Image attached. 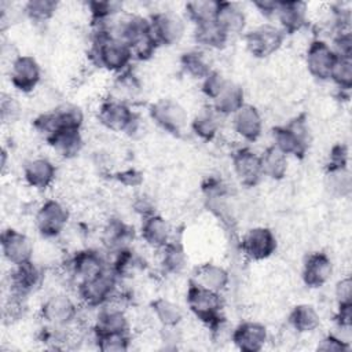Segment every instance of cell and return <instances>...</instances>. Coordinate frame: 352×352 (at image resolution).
<instances>
[{"instance_id": "4316f807", "label": "cell", "mask_w": 352, "mask_h": 352, "mask_svg": "<svg viewBox=\"0 0 352 352\" xmlns=\"http://www.w3.org/2000/svg\"><path fill=\"white\" fill-rule=\"evenodd\" d=\"M133 239V227L120 219H110L102 234L103 245L113 253L129 248V242Z\"/></svg>"}, {"instance_id": "52a82bcc", "label": "cell", "mask_w": 352, "mask_h": 352, "mask_svg": "<svg viewBox=\"0 0 352 352\" xmlns=\"http://www.w3.org/2000/svg\"><path fill=\"white\" fill-rule=\"evenodd\" d=\"M69 219L70 213L62 202L47 199L38 206L34 214V226L41 236L55 238L65 231Z\"/></svg>"}, {"instance_id": "ba28073f", "label": "cell", "mask_w": 352, "mask_h": 352, "mask_svg": "<svg viewBox=\"0 0 352 352\" xmlns=\"http://www.w3.org/2000/svg\"><path fill=\"white\" fill-rule=\"evenodd\" d=\"M148 26L158 47L175 45L186 33V23L183 18L172 11H160L153 14L148 18Z\"/></svg>"}, {"instance_id": "6da1fadb", "label": "cell", "mask_w": 352, "mask_h": 352, "mask_svg": "<svg viewBox=\"0 0 352 352\" xmlns=\"http://www.w3.org/2000/svg\"><path fill=\"white\" fill-rule=\"evenodd\" d=\"M89 56L98 67L118 74L128 70L133 59L125 43L100 32H94Z\"/></svg>"}, {"instance_id": "7a4b0ae2", "label": "cell", "mask_w": 352, "mask_h": 352, "mask_svg": "<svg viewBox=\"0 0 352 352\" xmlns=\"http://www.w3.org/2000/svg\"><path fill=\"white\" fill-rule=\"evenodd\" d=\"M186 302L191 314L209 327L224 319L221 294L204 287L194 279L188 280Z\"/></svg>"}, {"instance_id": "bcb514c9", "label": "cell", "mask_w": 352, "mask_h": 352, "mask_svg": "<svg viewBox=\"0 0 352 352\" xmlns=\"http://www.w3.org/2000/svg\"><path fill=\"white\" fill-rule=\"evenodd\" d=\"M227 82H228V80L224 77L223 73H220L219 70H212L202 80L201 89L206 98L213 100L223 91V88L227 85Z\"/></svg>"}, {"instance_id": "7bdbcfd3", "label": "cell", "mask_w": 352, "mask_h": 352, "mask_svg": "<svg viewBox=\"0 0 352 352\" xmlns=\"http://www.w3.org/2000/svg\"><path fill=\"white\" fill-rule=\"evenodd\" d=\"M96 346L103 352H125L129 349V333L94 334Z\"/></svg>"}, {"instance_id": "cb8c5ba5", "label": "cell", "mask_w": 352, "mask_h": 352, "mask_svg": "<svg viewBox=\"0 0 352 352\" xmlns=\"http://www.w3.org/2000/svg\"><path fill=\"white\" fill-rule=\"evenodd\" d=\"M214 22L228 34H241L246 26V14L242 7L234 1L219 0Z\"/></svg>"}, {"instance_id": "f35d334b", "label": "cell", "mask_w": 352, "mask_h": 352, "mask_svg": "<svg viewBox=\"0 0 352 352\" xmlns=\"http://www.w3.org/2000/svg\"><path fill=\"white\" fill-rule=\"evenodd\" d=\"M91 21L94 25H100L118 16L122 11V3L116 0H94L88 1Z\"/></svg>"}, {"instance_id": "83f0119b", "label": "cell", "mask_w": 352, "mask_h": 352, "mask_svg": "<svg viewBox=\"0 0 352 352\" xmlns=\"http://www.w3.org/2000/svg\"><path fill=\"white\" fill-rule=\"evenodd\" d=\"M191 279L206 289L221 293L228 286L230 274L224 267L219 264L204 263L195 268L194 276Z\"/></svg>"}, {"instance_id": "484cf974", "label": "cell", "mask_w": 352, "mask_h": 352, "mask_svg": "<svg viewBox=\"0 0 352 352\" xmlns=\"http://www.w3.org/2000/svg\"><path fill=\"white\" fill-rule=\"evenodd\" d=\"M47 143L59 157L65 160H72L77 157L84 147L81 129H62L56 132L52 138H50Z\"/></svg>"}, {"instance_id": "d6a6232c", "label": "cell", "mask_w": 352, "mask_h": 352, "mask_svg": "<svg viewBox=\"0 0 352 352\" xmlns=\"http://www.w3.org/2000/svg\"><path fill=\"white\" fill-rule=\"evenodd\" d=\"M263 176L272 180H282L287 173V155L278 150L274 144L268 146L260 154Z\"/></svg>"}, {"instance_id": "277c9868", "label": "cell", "mask_w": 352, "mask_h": 352, "mask_svg": "<svg viewBox=\"0 0 352 352\" xmlns=\"http://www.w3.org/2000/svg\"><path fill=\"white\" fill-rule=\"evenodd\" d=\"M118 280L109 267L100 275L77 285L78 298L87 308H100L116 297Z\"/></svg>"}, {"instance_id": "db71d44e", "label": "cell", "mask_w": 352, "mask_h": 352, "mask_svg": "<svg viewBox=\"0 0 352 352\" xmlns=\"http://www.w3.org/2000/svg\"><path fill=\"white\" fill-rule=\"evenodd\" d=\"M334 294L337 304L352 302V280L349 276H345L336 283Z\"/></svg>"}, {"instance_id": "e575fe53", "label": "cell", "mask_w": 352, "mask_h": 352, "mask_svg": "<svg viewBox=\"0 0 352 352\" xmlns=\"http://www.w3.org/2000/svg\"><path fill=\"white\" fill-rule=\"evenodd\" d=\"M142 267V258L131 248H125L114 253V260L110 270L121 280L125 278H132Z\"/></svg>"}, {"instance_id": "b9f144b4", "label": "cell", "mask_w": 352, "mask_h": 352, "mask_svg": "<svg viewBox=\"0 0 352 352\" xmlns=\"http://www.w3.org/2000/svg\"><path fill=\"white\" fill-rule=\"evenodd\" d=\"M140 81L139 78L128 69L118 74V77L114 81V91L116 95L111 99L128 103L126 99L135 98L140 92Z\"/></svg>"}, {"instance_id": "9a60e30c", "label": "cell", "mask_w": 352, "mask_h": 352, "mask_svg": "<svg viewBox=\"0 0 352 352\" xmlns=\"http://www.w3.org/2000/svg\"><path fill=\"white\" fill-rule=\"evenodd\" d=\"M41 80V67L32 55H18L10 66V82L23 94L32 92Z\"/></svg>"}, {"instance_id": "ee69618b", "label": "cell", "mask_w": 352, "mask_h": 352, "mask_svg": "<svg viewBox=\"0 0 352 352\" xmlns=\"http://www.w3.org/2000/svg\"><path fill=\"white\" fill-rule=\"evenodd\" d=\"M330 80L341 89L349 92L352 88V59L337 58V62L331 70Z\"/></svg>"}, {"instance_id": "8992f818", "label": "cell", "mask_w": 352, "mask_h": 352, "mask_svg": "<svg viewBox=\"0 0 352 352\" xmlns=\"http://www.w3.org/2000/svg\"><path fill=\"white\" fill-rule=\"evenodd\" d=\"M98 120L106 129L113 132L132 133L138 129L139 124L136 113L128 103L111 98L100 103L98 109Z\"/></svg>"}, {"instance_id": "d590c367", "label": "cell", "mask_w": 352, "mask_h": 352, "mask_svg": "<svg viewBox=\"0 0 352 352\" xmlns=\"http://www.w3.org/2000/svg\"><path fill=\"white\" fill-rule=\"evenodd\" d=\"M180 65L190 77L197 80H204L213 70L206 55L202 51L197 50L182 54Z\"/></svg>"}, {"instance_id": "44dd1931", "label": "cell", "mask_w": 352, "mask_h": 352, "mask_svg": "<svg viewBox=\"0 0 352 352\" xmlns=\"http://www.w3.org/2000/svg\"><path fill=\"white\" fill-rule=\"evenodd\" d=\"M232 128L243 140L256 142L263 132V117L256 106L245 103L232 114Z\"/></svg>"}, {"instance_id": "7c38bea8", "label": "cell", "mask_w": 352, "mask_h": 352, "mask_svg": "<svg viewBox=\"0 0 352 352\" xmlns=\"http://www.w3.org/2000/svg\"><path fill=\"white\" fill-rule=\"evenodd\" d=\"M276 246V236L268 227H253L241 239V250L252 261H261L271 257Z\"/></svg>"}, {"instance_id": "e0dca14e", "label": "cell", "mask_w": 352, "mask_h": 352, "mask_svg": "<svg viewBox=\"0 0 352 352\" xmlns=\"http://www.w3.org/2000/svg\"><path fill=\"white\" fill-rule=\"evenodd\" d=\"M231 341L242 352H258L268 341V331L263 323L242 322L232 330Z\"/></svg>"}, {"instance_id": "c3c4849f", "label": "cell", "mask_w": 352, "mask_h": 352, "mask_svg": "<svg viewBox=\"0 0 352 352\" xmlns=\"http://www.w3.org/2000/svg\"><path fill=\"white\" fill-rule=\"evenodd\" d=\"M316 348L323 352H345L349 349V341L336 333H329L319 341Z\"/></svg>"}, {"instance_id": "9f6ffc18", "label": "cell", "mask_w": 352, "mask_h": 352, "mask_svg": "<svg viewBox=\"0 0 352 352\" xmlns=\"http://www.w3.org/2000/svg\"><path fill=\"white\" fill-rule=\"evenodd\" d=\"M278 3H279V0H256V1H253V6L265 18H275V14L278 10Z\"/></svg>"}, {"instance_id": "5bb4252c", "label": "cell", "mask_w": 352, "mask_h": 352, "mask_svg": "<svg viewBox=\"0 0 352 352\" xmlns=\"http://www.w3.org/2000/svg\"><path fill=\"white\" fill-rule=\"evenodd\" d=\"M0 245L1 253L10 264L21 265L32 261L33 242L25 232L8 227L1 232Z\"/></svg>"}, {"instance_id": "8d00e7d4", "label": "cell", "mask_w": 352, "mask_h": 352, "mask_svg": "<svg viewBox=\"0 0 352 352\" xmlns=\"http://www.w3.org/2000/svg\"><path fill=\"white\" fill-rule=\"evenodd\" d=\"M151 309L157 318V320L162 324V327H173L179 326L183 319L182 308L164 297H160L151 302Z\"/></svg>"}, {"instance_id": "8fae6325", "label": "cell", "mask_w": 352, "mask_h": 352, "mask_svg": "<svg viewBox=\"0 0 352 352\" xmlns=\"http://www.w3.org/2000/svg\"><path fill=\"white\" fill-rule=\"evenodd\" d=\"M109 267L104 256L99 250L91 248L76 252L69 260V271L77 285L100 275Z\"/></svg>"}, {"instance_id": "7dc6e473", "label": "cell", "mask_w": 352, "mask_h": 352, "mask_svg": "<svg viewBox=\"0 0 352 352\" xmlns=\"http://www.w3.org/2000/svg\"><path fill=\"white\" fill-rule=\"evenodd\" d=\"M331 48L340 58L352 59V34L351 30H336Z\"/></svg>"}, {"instance_id": "681fc988", "label": "cell", "mask_w": 352, "mask_h": 352, "mask_svg": "<svg viewBox=\"0 0 352 352\" xmlns=\"http://www.w3.org/2000/svg\"><path fill=\"white\" fill-rule=\"evenodd\" d=\"M21 106L12 96H3L0 102V113L4 124H12L21 117Z\"/></svg>"}, {"instance_id": "9c48e42d", "label": "cell", "mask_w": 352, "mask_h": 352, "mask_svg": "<svg viewBox=\"0 0 352 352\" xmlns=\"http://www.w3.org/2000/svg\"><path fill=\"white\" fill-rule=\"evenodd\" d=\"M285 33L272 25L257 26L243 34L246 50L254 58H268L275 54L283 43Z\"/></svg>"}, {"instance_id": "ab89813d", "label": "cell", "mask_w": 352, "mask_h": 352, "mask_svg": "<svg viewBox=\"0 0 352 352\" xmlns=\"http://www.w3.org/2000/svg\"><path fill=\"white\" fill-rule=\"evenodd\" d=\"M219 0H194L186 3V14L194 25L214 21Z\"/></svg>"}, {"instance_id": "836d02e7", "label": "cell", "mask_w": 352, "mask_h": 352, "mask_svg": "<svg viewBox=\"0 0 352 352\" xmlns=\"http://www.w3.org/2000/svg\"><path fill=\"white\" fill-rule=\"evenodd\" d=\"M161 250V265L165 272L179 275L184 271L188 257L184 246L179 241H169Z\"/></svg>"}, {"instance_id": "11a10c76", "label": "cell", "mask_w": 352, "mask_h": 352, "mask_svg": "<svg viewBox=\"0 0 352 352\" xmlns=\"http://www.w3.org/2000/svg\"><path fill=\"white\" fill-rule=\"evenodd\" d=\"M133 209H135V212H138V213L142 216V219L146 217V216H148V214L155 213L153 201H151L148 197H146V195H139V197L135 199V202H133Z\"/></svg>"}, {"instance_id": "1f68e13d", "label": "cell", "mask_w": 352, "mask_h": 352, "mask_svg": "<svg viewBox=\"0 0 352 352\" xmlns=\"http://www.w3.org/2000/svg\"><path fill=\"white\" fill-rule=\"evenodd\" d=\"M289 324L297 333H312L320 326V315L311 304H297L289 314Z\"/></svg>"}, {"instance_id": "f907efd6", "label": "cell", "mask_w": 352, "mask_h": 352, "mask_svg": "<svg viewBox=\"0 0 352 352\" xmlns=\"http://www.w3.org/2000/svg\"><path fill=\"white\" fill-rule=\"evenodd\" d=\"M114 179L126 187H138L143 183V175L135 168H128L114 173Z\"/></svg>"}, {"instance_id": "ffe728a7", "label": "cell", "mask_w": 352, "mask_h": 352, "mask_svg": "<svg viewBox=\"0 0 352 352\" xmlns=\"http://www.w3.org/2000/svg\"><path fill=\"white\" fill-rule=\"evenodd\" d=\"M41 280L43 272L33 260L21 265H14V270L10 274V293L28 298V296L40 286Z\"/></svg>"}, {"instance_id": "74e56055", "label": "cell", "mask_w": 352, "mask_h": 352, "mask_svg": "<svg viewBox=\"0 0 352 352\" xmlns=\"http://www.w3.org/2000/svg\"><path fill=\"white\" fill-rule=\"evenodd\" d=\"M58 129H81L84 124V113L80 106L63 103L52 110ZM58 131V132H59Z\"/></svg>"}, {"instance_id": "816d5d0a", "label": "cell", "mask_w": 352, "mask_h": 352, "mask_svg": "<svg viewBox=\"0 0 352 352\" xmlns=\"http://www.w3.org/2000/svg\"><path fill=\"white\" fill-rule=\"evenodd\" d=\"M348 164V150L344 144H337L330 151V160L327 162V169H342Z\"/></svg>"}, {"instance_id": "f1b7e54d", "label": "cell", "mask_w": 352, "mask_h": 352, "mask_svg": "<svg viewBox=\"0 0 352 352\" xmlns=\"http://www.w3.org/2000/svg\"><path fill=\"white\" fill-rule=\"evenodd\" d=\"M220 117L221 116L212 106H206L201 109L191 120V131L199 139L210 142L217 136L220 131Z\"/></svg>"}, {"instance_id": "30bf717a", "label": "cell", "mask_w": 352, "mask_h": 352, "mask_svg": "<svg viewBox=\"0 0 352 352\" xmlns=\"http://www.w3.org/2000/svg\"><path fill=\"white\" fill-rule=\"evenodd\" d=\"M77 304L72 297L63 293L50 296L40 307V316L50 326L66 327L77 319Z\"/></svg>"}, {"instance_id": "4fadbf2b", "label": "cell", "mask_w": 352, "mask_h": 352, "mask_svg": "<svg viewBox=\"0 0 352 352\" xmlns=\"http://www.w3.org/2000/svg\"><path fill=\"white\" fill-rule=\"evenodd\" d=\"M337 54L329 43L316 38L311 41L305 54V66L312 77L320 81L330 80L331 70L337 62Z\"/></svg>"}, {"instance_id": "3957f363", "label": "cell", "mask_w": 352, "mask_h": 352, "mask_svg": "<svg viewBox=\"0 0 352 352\" xmlns=\"http://www.w3.org/2000/svg\"><path fill=\"white\" fill-rule=\"evenodd\" d=\"M274 146L287 157L304 158L309 147V129L304 116H298L286 125H278L272 129Z\"/></svg>"}, {"instance_id": "7402d4cb", "label": "cell", "mask_w": 352, "mask_h": 352, "mask_svg": "<svg viewBox=\"0 0 352 352\" xmlns=\"http://www.w3.org/2000/svg\"><path fill=\"white\" fill-rule=\"evenodd\" d=\"M129 322L125 311L121 307L113 305L111 301L98 308V314L94 323V334H110V333H128Z\"/></svg>"}, {"instance_id": "5b68a950", "label": "cell", "mask_w": 352, "mask_h": 352, "mask_svg": "<svg viewBox=\"0 0 352 352\" xmlns=\"http://www.w3.org/2000/svg\"><path fill=\"white\" fill-rule=\"evenodd\" d=\"M150 118L165 132L180 136L187 126V110L175 99L162 98L148 106Z\"/></svg>"}, {"instance_id": "f546056e", "label": "cell", "mask_w": 352, "mask_h": 352, "mask_svg": "<svg viewBox=\"0 0 352 352\" xmlns=\"http://www.w3.org/2000/svg\"><path fill=\"white\" fill-rule=\"evenodd\" d=\"M245 104V92L243 88L230 81L223 88V91L212 100V107L220 114V116H232L239 107Z\"/></svg>"}, {"instance_id": "60d3db41", "label": "cell", "mask_w": 352, "mask_h": 352, "mask_svg": "<svg viewBox=\"0 0 352 352\" xmlns=\"http://www.w3.org/2000/svg\"><path fill=\"white\" fill-rule=\"evenodd\" d=\"M58 10L55 0H29L23 6V14L34 23L48 22Z\"/></svg>"}, {"instance_id": "4dcf8cb0", "label": "cell", "mask_w": 352, "mask_h": 352, "mask_svg": "<svg viewBox=\"0 0 352 352\" xmlns=\"http://www.w3.org/2000/svg\"><path fill=\"white\" fill-rule=\"evenodd\" d=\"M194 40L199 47L208 50H221L227 44L230 36L214 22L194 25Z\"/></svg>"}, {"instance_id": "2e32d148", "label": "cell", "mask_w": 352, "mask_h": 352, "mask_svg": "<svg viewBox=\"0 0 352 352\" xmlns=\"http://www.w3.org/2000/svg\"><path fill=\"white\" fill-rule=\"evenodd\" d=\"M232 170L236 180L245 187H256L263 179L260 154L249 147H241L231 155Z\"/></svg>"}, {"instance_id": "d4e9b609", "label": "cell", "mask_w": 352, "mask_h": 352, "mask_svg": "<svg viewBox=\"0 0 352 352\" xmlns=\"http://www.w3.org/2000/svg\"><path fill=\"white\" fill-rule=\"evenodd\" d=\"M170 226L158 213L148 214L142 219V239L154 249H162L170 241Z\"/></svg>"}, {"instance_id": "603a6c76", "label": "cell", "mask_w": 352, "mask_h": 352, "mask_svg": "<svg viewBox=\"0 0 352 352\" xmlns=\"http://www.w3.org/2000/svg\"><path fill=\"white\" fill-rule=\"evenodd\" d=\"M56 176V168L45 157H37L29 160L23 165V179L25 182L36 188V190H45L52 184Z\"/></svg>"}, {"instance_id": "f6af8a7d", "label": "cell", "mask_w": 352, "mask_h": 352, "mask_svg": "<svg viewBox=\"0 0 352 352\" xmlns=\"http://www.w3.org/2000/svg\"><path fill=\"white\" fill-rule=\"evenodd\" d=\"M327 187L336 195H346L351 191V176L346 168L326 169Z\"/></svg>"}, {"instance_id": "ac0fdd59", "label": "cell", "mask_w": 352, "mask_h": 352, "mask_svg": "<svg viewBox=\"0 0 352 352\" xmlns=\"http://www.w3.org/2000/svg\"><path fill=\"white\" fill-rule=\"evenodd\" d=\"M308 6L301 0H279L275 14L279 29L285 34H294L307 25Z\"/></svg>"}, {"instance_id": "d6986e66", "label": "cell", "mask_w": 352, "mask_h": 352, "mask_svg": "<svg viewBox=\"0 0 352 352\" xmlns=\"http://www.w3.org/2000/svg\"><path fill=\"white\" fill-rule=\"evenodd\" d=\"M333 275L331 258L323 252L311 253L302 265V282L311 289L324 286Z\"/></svg>"}, {"instance_id": "f5cc1de1", "label": "cell", "mask_w": 352, "mask_h": 352, "mask_svg": "<svg viewBox=\"0 0 352 352\" xmlns=\"http://www.w3.org/2000/svg\"><path fill=\"white\" fill-rule=\"evenodd\" d=\"M336 324L340 330L351 331L352 326V302L338 304L337 314H336Z\"/></svg>"}]
</instances>
